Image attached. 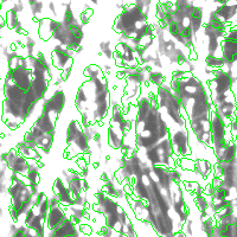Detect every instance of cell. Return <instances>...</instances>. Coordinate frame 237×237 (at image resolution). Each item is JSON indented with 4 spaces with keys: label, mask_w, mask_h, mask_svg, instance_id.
Here are the masks:
<instances>
[{
    "label": "cell",
    "mask_w": 237,
    "mask_h": 237,
    "mask_svg": "<svg viewBox=\"0 0 237 237\" xmlns=\"http://www.w3.org/2000/svg\"><path fill=\"white\" fill-rule=\"evenodd\" d=\"M90 152V141L84 134L82 125L78 120H71L67 128V153L65 157L75 158L76 155H85Z\"/></svg>",
    "instance_id": "2"
},
{
    "label": "cell",
    "mask_w": 237,
    "mask_h": 237,
    "mask_svg": "<svg viewBox=\"0 0 237 237\" xmlns=\"http://www.w3.org/2000/svg\"><path fill=\"white\" fill-rule=\"evenodd\" d=\"M157 104L164 117L166 116V121H171L173 126H177L178 128H185L187 127V117L186 113L183 109V106L180 101L176 95L174 90L172 89L170 82L160 85L155 92Z\"/></svg>",
    "instance_id": "1"
},
{
    "label": "cell",
    "mask_w": 237,
    "mask_h": 237,
    "mask_svg": "<svg viewBox=\"0 0 237 237\" xmlns=\"http://www.w3.org/2000/svg\"><path fill=\"white\" fill-rule=\"evenodd\" d=\"M18 151V153L20 154L22 157H24L25 159L27 160H36V161H40L42 160V153L37 148V146L35 145L33 142H30V141H25L23 140L19 145L17 146L15 148Z\"/></svg>",
    "instance_id": "10"
},
{
    "label": "cell",
    "mask_w": 237,
    "mask_h": 237,
    "mask_svg": "<svg viewBox=\"0 0 237 237\" xmlns=\"http://www.w3.org/2000/svg\"><path fill=\"white\" fill-rule=\"evenodd\" d=\"M166 82L165 75L161 71H157V70H149L147 74V83L152 84L154 87H160Z\"/></svg>",
    "instance_id": "14"
},
{
    "label": "cell",
    "mask_w": 237,
    "mask_h": 237,
    "mask_svg": "<svg viewBox=\"0 0 237 237\" xmlns=\"http://www.w3.org/2000/svg\"><path fill=\"white\" fill-rule=\"evenodd\" d=\"M67 218V212H65V207L58 205V206L50 207V211L45 218L46 228L49 231L56 229L64 219Z\"/></svg>",
    "instance_id": "9"
},
{
    "label": "cell",
    "mask_w": 237,
    "mask_h": 237,
    "mask_svg": "<svg viewBox=\"0 0 237 237\" xmlns=\"http://www.w3.org/2000/svg\"><path fill=\"white\" fill-rule=\"evenodd\" d=\"M52 192L56 194V197L58 198L62 206L68 207L74 204L75 202V197L69 190L68 185L62 178H57L55 180L54 185H52Z\"/></svg>",
    "instance_id": "7"
},
{
    "label": "cell",
    "mask_w": 237,
    "mask_h": 237,
    "mask_svg": "<svg viewBox=\"0 0 237 237\" xmlns=\"http://www.w3.org/2000/svg\"><path fill=\"white\" fill-rule=\"evenodd\" d=\"M123 138H125L123 134H121V133L117 132V130H115L113 127H110V126L108 125V128H107L108 145L110 146L113 149H116V151H120V149H121L123 144Z\"/></svg>",
    "instance_id": "12"
},
{
    "label": "cell",
    "mask_w": 237,
    "mask_h": 237,
    "mask_svg": "<svg viewBox=\"0 0 237 237\" xmlns=\"http://www.w3.org/2000/svg\"><path fill=\"white\" fill-rule=\"evenodd\" d=\"M84 76L87 77V80H94V78H99V77H103L104 74L102 69L96 64H90L88 65L83 71Z\"/></svg>",
    "instance_id": "15"
},
{
    "label": "cell",
    "mask_w": 237,
    "mask_h": 237,
    "mask_svg": "<svg viewBox=\"0 0 237 237\" xmlns=\"http://www.w3.org/2000/svg\"><path fill=\"white\" fill-rule=\"evenodd\" d=\"M214 171V167L211 162L206 159H196V165H194V172L198 174L200 178L206 179Z\"/></svg>",
    "instance_id": "13"
},
{
    "label": "cell",
    "mask_w": 237,
    "mask_h": 237,
    "mask_svg": "<svg viewBox=\"0 0 237 237\" xmlns=\"http://www.w3.org/2000/svg\"><path fill=\"white\" fill-rule=\"evenodd\" d=\"M56 121L57 119L52 117L47 113H40L38 117L36 119V121L33 123V126L38 127L39 129H42L45 134L52 135L55 137V132H56Z\"/></svg>",
    "instance_id": "11"
},
{
    "label": "cell",
    "mask_w": 237,
    "mask_h": 237,
    "mask_svg": "<svg viewBox=\"0 0 237 237\" xmlns=\"http://www.w3.org/2000/svg\"><path fill=\"white\" fill-rule=\"evenodd\" d=\"M170 140L177 159H182L192 155L191 142H190V132L189 128H176L170 129Z\"/></svg>",
    "instance_id": "4"
},
{
    "label": "cell",
    "mask_w": 237,
    "mask_h": 237,
    "mask_svg": "<svg viewBox=\"0 0 237 237\" xmlns=\"http://www.w3.org/2000/svg\"><path fill=\"white\" fill-rule=\"evenodd\" d=\"M67 103V96L62 89H56L50 97H45L42 103V112L50 114L55 119H58V116L63 112Z\"/></svg>",
    "instance_id": "5"
},
{
    "label": "cell",
    "mask_w": 237,
    "mask_h": 237,
    "mask_svg": "<svg viewBox=\"0 0 237 237\" xmlns=\"http://www.w3.org/2000/svg\"><path fill=\"white\" fill-rule=\"evenodd\" d=\"M74 54L75 52L67 46L61 45V44L56 45L51 52V56H50L54 68H56L59 71L71 69L72 61H74Z\"/></svg>",
    "instance_id": "6"
},
{
    "label": "cell",
    "mask_w": 237,
    "mask_h": 237,
    "mask_svg": "<svg viewBox=\"0 0 237 237\" xmlns=\"http://www.w3.org/2000/svg\"><path fill=\"white\" fill-rule=\"evenodd\" d=\"M49 237H78L77 225L71 222L67 216V218L56 229L49 231Z\"/></svg>",
    "instance_id": "8"
},
{
    "label": "cell",
    "mask_w": 237,
    "mask_h": 237,
    "mask_svg": "<svg viewBox=\"0 0 237 237\" xmlns=\"http://www.w3.org/2000/svg\"><path fill=\"white\" fill-rule=\"evenodd\" d=\"M101 54L103 55L107 59H114V54H115V49L112 50L110 49V42H103L101 44Z\"/></svg>",
    "instance_id": "16"
},
{
    "label": "cell",
    "mask_w": 237,
    "mask_h": 237,
    "mask_svg": "<svg viewBox=\"0 0 237 237\" xmlns=\"http://www.w3.org/2000/svg\"><path fill=\"white\" fill-rule=\"evenodd\" d=\"M144 153L146 157V161H148L152 166H162L168 170L176 168L178 166L177 165L178 159L174 155L170 138L159 141L152 148L144 151Z\"/></svg>",
    "instance_id": "3"
}]
</instances>
